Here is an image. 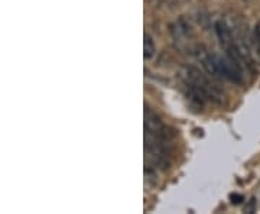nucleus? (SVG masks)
Segmentation results:
<instances>
[{
	"mask_svg": "<svg viewBox=\"0 0 260 214\" xmlns=\"http://www.w3.org/2000/svg\"><path fill=\"white\" fill-rule=\"evenodd\" d=\"M181 74L188 88V97L192 99L194 102L198 104H203L204 102H223L224 94L210 83V80L197 67L185 66Z\"/></svg>",
	"mask_w": 260,
	"mask_h": 214,
	"instance_id": "nucleus-1",
	"label": "nucleus"
},
{
	"mask_svg": "<svg viewBox=\"0 0 260 214\" xmlns=\"http://www.w3.org/2000/svg\"><path fill=\"white\" fill-rule=\"evenodd\" d=\"M145 136L158 139L164 143H169V140L172 139V133L165 126V123L162 121V119L159 117L156 113L153 112V109L149 107L148 103H145Z\"/></svg>",
	"mask_w": 260,
	"mask_h": 214,
	"instance_id": "nucleus-2",
	"label": "nucleus"
},
{
	"mask_svg": "<svg viewBox=\"0 0 260 214\" xmlns=\"http://www.w3.org/2000/svg\"><path fill=\"white\" fill-rule=\"evenodd\" d=\"M214 30H215L217 38H218L220 45H221L224 49L233 47V45L236 44L234 39H233L232 30H230V28L227 26V23H225L224 20H217L215 25H214Z\"/></svg>",
	"mask_w": 260,
	"mask_h": 214,
	"instance_id": "nucleus-3",
	"label": "nucleus"
},
{
	"mask_svg": "<svg viewBox=\"0 0 260 214\" xmlns=\"http://www.w3.org/2000/svg\"><path fill=\"white\" fill-rule=\"evenodd\" d=\"M155 52H156L155 41H153V38L150 37L148 32H145V35H143V56H145V59L153 58Z\"/></svg>",
	"mask_w": 260,
	"mask_h": 214,
	"instance_id": "nucleus-4",
	"label": "nucleus"
},
{
	"mask_svg": "<svg viewBox=\"0 0 260 214\" xmlns=\"http://www.w3.org/2000/svg\"><path fill=\"white\" fill-rule=\"evenodd\" d=\"M253 44H254V48H256V51L260 56V22L253 29Z\"/></svg>",
	"mask_w": 260,
	"mask_h": 214,
	"instance_id": "nucleus-5",
	"label": "nucleus"
},
{
	"mask_svg": "<svg viewBox=\"0 0 260 214\" xmlns=\"http://www.w3.org/2000/svg\"><path fill=\"white\" fill-rule=\"evenodd\" d=\"M254 205H256V200L251 198L250 201H249V204L244 207V211L246 213H254Z\"/></svg>",
	"mask_w": 260,
	"mask_h": 214,
	"instance_id": "nucleus-6",
	"label": "nucleus"
},
{
	"mask_svg": "<svg viewBox=\"0 0 260 214\" xmlns=\"http://www.w3.org/2000/svg\"><path fill=\"white\" fill-rule=\"evenodd\" d=\"M230 200H232L233 204H240L242 201H244V198H243V196H240V194H232V196H230Z\"/></svg>",
	"mask_w": 260,
	"mask_h": 214,
	"instance_id": "nucleus-7",
	"label": "nucleus"
},
{
	"mask_svg": "<svg viewBox=\"0 0 260 214\" xmlns=\"http://www.w3.org/2000/svg\"><path fill=\"white\" fill-rule=\"evenodd\" d=\"M243 2H247V0H243Z\"/></svg>",
	"mask_w": 260,
	"mask_h": 214,
	"instance_id": "nucleus-8",
	"label": "nucleus"
}]
</instances>
